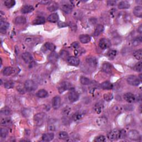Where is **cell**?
I'll return each mask as SVG.
<instances>
[{
    "mask_svg": "<svg viewBox=\"0 0 142 142\" xmlns=\"http://www.w3.org/2000/svg\"><path fill=\"white\" fill-rule=\"evenodd\" d=\"M58 19H59V16L58 15V14L56 13H52L47 18L48 21L52 23L57 22L58 21Z\"/></svg>",
    "mask_w": 142,
    "mask_h": 142,
    "instance_id": "cell-21",
    "label": "cell"
},
{
    "mask_svg": "<svg viewBox=\"0 0 142 142\" xmlns=\"http://www.w3.org/2000/svg\"><path fill=\"white\" fill-rule=\"evenodd\" d=\"M58 26L59 27H65L67 26V24H66V23L64 22L59 21L58 22Z\"/></svg>",
    "mask_w": 142,
    "mask_h": 142,
    "instance_id": "cell-51",
    "label": "cell"
},
{
    "mask_svg": "<svg viewBox=\"0 0 142 142\" xmlns=\"http://www.w3.org/2000/svg\"><path fill=\"white\" fill-rule=\"evenodd\" d=\"M45 18L43 17H37L34 19L33 21V25H39L44 24L45 23Z\"/></svg>",
    "mask_w": 142,
    "mask_h": 142,
    "instance_id": "cell-23",
    "label": "cell"
},
{
    "mask_svg": "<svg viewBox=\"0 0 142 142\" xmlns=\"http://www.w3.org/2000/svg\"><path fill=\"white\" fill-rule=\"evenodd\" d=\"M16 4V2L14 0H7L4 2V5L8 8H10L13 7Z\"/></svg>",
    "mask_w": 142,
    "mask_h": 142,
    "instance_id": "cell-34",
    "label": "cell"
},
{
    "mask_svg": "<svg viewBox=\"0 0 142 142\" xmlns=\"http://www.w3.org/2000/svg\"><path fill=\"white\" fill-rule=\"evenodd\" d=\"M127 83L129 85L132 86H138L140 84L141 81L139 79V78L134 75H132L127 78Z\"/></svg>",
    "mask_w": 142,
    "mask_h": 142,
    "instance_id": "cell-3",
    "label": "cell"
},
{
    "mask_svg": "<svg viewBox=\"0 0 142 142\" xmlns=\"http://www.w3.org/2000/svg\"><path fill=\"white\" fill-rule=\"evenodd\" d=\"M14 83L13 81H8L4 84L5 87L6 89H11L14 87Z\"/></svg>",
    "mask_w": 142,
    "mask_h": 142,
    "instance_id": "cell-43",
    "label": "cell"
},
{
    "mask_svg": "<svg viewBox=\"0 0 142 142\" xmlns=\"http://www.w3.org/2000/svg\"><path fill=\"white\" fill-rule=\"evenodd\" d=\"M14 23L16 25H24L26 23V18L24 16H18L14 19Z\"/></svg>",
    "mask_w": 142,
    "mask_h": 142,
    "instance_id": "cell-25",
    "label": "cell"
},
{
    "mask_svg": "<svg viewBox=\"0 0 142 142\" xmlns=\"http://www.w3.org/2000/svg\"><path fill=\"white\" fill-rule=\"evenodd\" d=\"M83 115H84L83 113H82V112H77L76 113H75L73 115V116H72V119H73V120L74 121H78L82 118V117H83Z\"/></svg>",
    "mask_w": 142,
    "mask_h": 142,
    "instance_id": "cell-33",
    "label": "cell"
},
{
    "mask_svg": "<svg viewBox=\"0 0 142 142\" xmlns=\"http://www.w3.org/2000/svg\"><path fill=\"white\" fill-rule=\"evenodd\" d=\"M79 39L81 43L85 44L90 42L91 37L88 34H81L79 36Z\"/></svg>",
    "mask_w": 142,
    "mask_h": 142,
    "instance_id": "cell-19",
    "label": "cell"
},
{
    "mask_svg": "<svg viewBox=\"0 0 142 142\" xmlns=\"http://www.w3.org/2000/svg\"><path fill=\"white\" fill-rule=\"evenodd\" d=\"M59 138L62 140H67L69 138L68 133L65 131H62L59 133Z\"/></svg>",
    "mask_w": 142,
    "mask_h": 142,
    "instance_id": "cell-36",
    "label": "cell"
},
{
    "mask_svg": "<svg viewBox=\"0 0 142 142\" xmlns=\"http://www.w3.org/2000/svg\"><path fill=\"white\" fill-rule=\"evenodd\" d=\"M48 59L49 61L51 63H56L58 60V55L56 52H52L51 53L48 55Z\"/></svg>",
    "mask_w": 142,
    "mask_h": 142,
    "instance_id": "cell-13",
    "label": "cell"
},
{
    "mask_svg": "<svg viewBox=\"0 0 142 142\" xmlns=\"http://www.w3.org/2000/svg\"><path fill=\"white\" fill-rule=\"evenodd\" d=\"M25 88L28 92H32L37 88L36 83L32 80H27L25 83Z\"/></svg>",
    "mask_w": 142,
    "mask_h": 142,
    "instance_id": "cell-5",
    "label": "cell"
},
{
    "mask_svg": "<svg viewBox=\"0 0 142 142\" xmlns=\"http://www.w3.org/2000/svg\"><path fill=\"white\" fill-rule=\"evenodd\" d=\"M44 47H45L46 50L52 52H53L55 50V49H56V46H55V45L53 44V43L51 42L46 43Z\"/></svg>",
    "mask_w": 142,
    "mask_h": 142,
    "instance_id": "cell-31",
    "label": "cell"
},
{
    "mask_svg": "<svg viewBox=\"0 0 142 142\" xmlns=\"http://www.w3.org/2000/svg\"><path fill=\"white\" fill-rule=\"evenodd\" d=\"M130 4L126 1H121L118 4V8L120 10H123V9H127L130 7Z\"/></svg>",
    "mask_w": 142,
    "mask_h": 142,
    "instance_id": "cell-22",
    "label": "cell"
},
{
    "mask_svg": "<svg viewBox=\"0 0 142 142\" xmlns=\"http://www.w3.org/2000/svg\"><path fill=\"white\" fill-rule=\"evenodd\" d=\"M10 24L8 22H6L5 21H2L1 20V22H0V31L2 33H5L6 32V31L9 27Z\"/></svg>",
    "mask_w": 142,
    "mask_h": 142,
    "instance_id": "cell-16",
    "label": "cell"
},
{
    "mask_svg": "<svg viewBox=\"0 0 142 142\" xmlns=\"http://www.w3.org/2000/svg\"><path fill=\"white\" fill-rule=\"evenodd\" d=\"M138 31L139 33L141 34L142 33V25H141L139 26V28L138 29Z\"/></svg>",
    "mask_w": 142,
    "mask_h": 142,
    "instance_id": "cell-55",
    "label": "cell"
},
{
    "mask_svg": "<svg viewBox=\"0 0 142 142\" xmlns=\"http://www.w3.org/2000/svg\"><path fill=\"white\" fill-rule=\"evenodd\" d=\"M37 96L40 98H43L47 96L48 92L45 89H40L37 93Z\"/></svg>",
    "mask_w": 142,
    "mask_h": 142,
    "instance_id": "cell-32",
    "label": "cell"
},
{
    "mask_svg": "<svg viewBox=\"0 0 142 142\" xmlns=\"http://www.w3.org/2000/svg\"><path fill=\"white\" fill-rule=\"evenodd\" d=\"M133 13L136 17H142V7L141 6H136L133 10Z\"/></svg>",
    "mask_w": 142,
    "mask_h": 142,
    "instance_id": "cell-26",
    "label": "cell"
},
{
    "mask_svg": "<svg viewBox=\"0 0 142 142\" xmlns=\"http://www.w3.org/2000/svg\"><path fill=\"white\" fill-rule=\"evenodd\" d=\"M61 104V99L59 96H56L53 98V102H52V106L54 109H58Z\"/></svg>",
    "mask_w": 142,
    "mask_h": 142,
    "instance_id": "cell-11",
    "label": "cell"
},
{
    "mask_svg": "<svg viewBox=\"0 0 142 142\" xmlns=\"http://www.w3.org/2000/svg\"><path fill=\"white\" fill-rule=\"evenodd\" d=\"M71 88L72 85L70 83L67 82H63L60 85L58 88V91L60 93H61L64 92L68 89H71Z\"/></svg>",
    "mask_w": 142,
    "mask_h": 142,
    "instance_id": "cell-7",
    "label": "cell"
},
{
    "mask_svg": "<svg viewBox=\"0 0 142 142\" xmlns=\"http://www.w3.org/2000/svg\"><path fill=\"white\" fill-rule=\"evenodd\" d=\"M104 98L107 101H110L112 99L113 95L111 94H106L104 95Z\"/></svg>",
    "mask_w": 142,
    "mask_h": 142,
    "instance_id": "cell-49",
    "label": "cell"
},
{
    "mask_svg": "<svg viewBox=\"0 0 142 142\" xmlns=\"http://www.w3.org/2000/svg\"><path fill=\"white\" fill-rule=\"evenodd\" d=\"M127 135L126 130L124 129H121L120 130V133H119V139L120 138H124Z\"/></svg>",
    "mask_w": 142,
    "mask_h": 142,
    "instance_id": "cell-50",
    "label": "cell"
},
{
    "mask_svg": "<svg viewBox=\"0 0 142 142\" xmlns=\"http://www.w3.org/2000/svg\"><path fill=\"white\" fill-rule=\"evenodd\" d=\"M134 69L138 72H141L142 70V63L141 62H139L134 66Z\"/></svg>",
    "mask_w": 142,
    "mask_h": 142,
    "instance_id": "cell-44",
    "label": "cell"
},
{
    "mask_svg": "<svg viewBox=\"0 0 142 142\" xmlns=\"http://www.w3.org/2000/svg\"><path fill=\"white\" fill-rule=\"evenodd\" d=\"M39 3L42 5H49L51 4V1H41L39 2Z\"/></svg>",
    "mask_w": 142,
    "mask_h": 142,
    "instance_id": "cell-52",
    "label": "cell"
},
{
    "mask_svg": "<svg viewBox=\"0 0 142 142\" xmlns=\"http://www.w3.org/2000/svg\"><path fill=\"white\" fill-rule=\"evenodd\" d=\"M108 56L109 57V58H113L115 57V56H116L117 55V51L115 50H110L108 52Z\"/></svg>",
    "mask_w": 142,
    "mask_h": 142,
    "instance_id": "cell-45",
    "label": "cell"
},
{
    "mask_svg": "<svg viewBox=\"0 0 142 142\" xmlns=\"http://www.w3.org/2000/svg\"><path fill=\"white\" fill-rule=\"evenodd\" d=\"M34 10V7L31 5H25L21 9V12L24 14L30 13Z\"/></svg>",
    "mask_w": 142,
    "mask_h": 142,
    "instance_id": "cell-20",
    "label": "cell"
},
{
    "mask_svg": "<svg viewBox=\"0 0 142 142\" xmlns=\"http://www.w3.org/2000/svg\"><path fill=\"white\" fill-rule=\"evenodd\" d=\"M11 124H12V121H11V118L8 117L3 118L1 121V124L2 126H9Z\"/></svg>",
    "mask_w": 142,
    "mask_h": 142,
    "instance_id": "cell-29",
    "label": "cell"
},
{
    "mask_svg": "<svg viewBox=\"0 0 142 142\" xmlns=\"http://www.w3.org/2000/svg\"><path fill=\"white\" fill-rule=\"evenodd\" d=\"M124 99L129 103H132L135 102V97L132 93H127L124 95Z\"/></svg>",
    "mask_w": 142,
    "mask_h": 142,
    "instance_id": "cell-10",
    "label": "cell"
},
{
    "mask_svg": "<svg viewBox=\"0 0 142 142\" xmlns=\"http://www.w3.org/2000/svg\"><path fill=\"white\" fill-rule=\"evenodd\" d=\"M79 93L76 91H71L68 95V99L71 103L76 102L79 99Z\"/></svg>",
    "mask_w": 142,
    "mask_h": 142,
    "instance_id": "cell-8",
    "label": "cell"
},
{
    "mask_svg": "<svg viewBox=\"0 0 142 142\" xmlns=\"http://www.w3.org/2000/svg\"><path fill=\"white\" fill-rule=\"evenodd\" d=\"M113 66L111 63L106 62L104 63L102 66V70L107 73H111L112 72Z\"/></svg>",
    "mask_w": 142,
    "mask_h": 142,
    "instance_id": "cell-15",
    "label": "cell"
},
{
    "mask_svg": "<svg viewBox=\"0 0 142 142\" xmlns=\"http://www.w3.org/2000/svg\"><path fill=\"white\" fill-rule=\"evenodd\" d=\"M98 45H99V47L101 49H102V50H106V49L108 48L110 46H111V42L110 41L109 39L103 38L99 40Z\"/></svg>",
    "mask_w": 142,
    "mask_h": 142,
    "instance_id": "cell-6",
    "label": "cell"
},
{
    "mask_svg": "<svg viewBox=\"0 0 142 142\" xmlns=\"http://www.w3.org/2000/svg\"><path fill=\"white\" fill-rule=\"evenodd\" d=\"M72 46H73V47L75 49H77L78 46H79V44H78V43H77V42H74V43H73V44L72 45Z\"/></svg>",
    "mask_w": 142,
    "mask_h": 142,
    "instance_id": "cell-54",
    "label": "cell"
},
{
    "mask_svg": "<svg viewBox=\"0 0 142 142\" xmlns=\"http://www.w3.org/2000/svg\"><path fill=\"white\" fill-rule=\"evenodd\" d=\"M54 137V134L53 133H47L42 135V139L43 141H50L53 140Z\"/></svg>",
    "mask_w": 142,
    "mask_h": 142,
    "instance_id": "cell-18",
    "label": "cell"
},
{
    "mask_svg": "<svg viewBox=\"0 0 142 142\" xmlns=\"http://www.w3.org/2000/svg\"><path fill=\"white\" fill-rule=\"evenodd\" d=\"M13 73V68L11 67H6L2 71V73L5 76H9Z\"/></svg>",
    "mask_w": 142,
    "mask_h": 142,
    "instance_id": "cell-24",
    "label": "cell"
},
{
    "mask_svg": "<svg viewBox=\"0 0 142 142\" xmlns=\"http://www.w3.org/2000/svg\"><path fill=\"white\" fill-rule=\"evenodd\" d=\"M11 113V111L8 108H4L1 110V114L3 115H8Z\"/></svg>",
    "mask_w": 142,
    "mask_h": 142,
    "instance_id": "cell-46",
    "label": "cell"
},
{
    "mask_svg": "<svg viewBox=\"0 0 142 142\" xmlns=\"http://www.w3.org/2000/svg\"><path fill=\"white\" fill-rule=\"evenodd\" d=\"M117 2L115 1H108V4L109 6H114V5L116 4Z\"/></svg>",
    "mask_w": 142,
    "mask_h": 142,
    "instance_id": "cell-53",
    "label": "cell"
},
{
    "mask_svg": "<svg viewBox=\"0 0 142 142\" xmlns=\"http://www.w3.org/2000/svg\"><path fill=\"white\" fill-rule=\"evenodd\" d=\"M133 55H134V57L136 59L138 60H140L142 57L141 49H139V50L136 51L134 53V54H133Z\"/></svg>",
    "mask_w": 142,
    "mask_h": 142,
    "instance_id": "cell-37",
    "label": "cell"
},
{
    "mask_svg": "<svg viewBox=\"0 0 142 142\" xmlns=\"http://www.w3.org/2000/svg\"><path fill=\"white\" fill-rule=\"evenodd\" d=\"M103 109V104L102 103H97L94 106V110L97 114H100Z\"/></svg>",
    "mask_w": 142,
    "mask_h": 142,
    "instance_id": "cell-30",
    "label": "cell"
},
{
    "mask_svg": "<svg viewBox=\"0 0 142 142\" xmlns=\"http://www.w3.org/2000/svg\"><path fill=\"white\" fill-rule=\"evenodd\" d=\"M8 130L7 129L5 128H3L1 129L0 130V135H1V137L2 138H6L8 135Z\"/></svg>",
    "mask_w": 142,
    "mask_h": 142,
    "instance_id": "cell-38",
    "label": "cell"
},
{
    "mask_svg": "<svg viewBox=\"0 0 142 142\" xmlns=\"http://www.w3.org/2000/svg\"><path fill=\"white\" fill-rule=\"evenodd\" d=\"M48 129L51 131H54L56 129V125H55V121H53L52 123L49 124L48 125Z\"/></svg>",
    "mask_w": 142,
    "mask_h": 142,
    "instance_id": "cell-48",
    "label": "cell"
},
{
    "mask_svg": "<svg viewBox=\"0 0 142 142\" xmlns=\"http://www.w3.org/2000/svg\"><path fill=\"white\" fill-rule=\"evenodd\" d=\"M51 5L50 6L48 7V10L51 11V12H53V11H56L58 8V6L57 3H53V4H50Z\"/></svg>",
    "mask_w": 142,
    "mask_h": 142,
    "instance_id": "cell-39",
    "label": "cell"
},
{
    "mask_svg": "<svg viewBox=\"0 0 142 142\" xmlns=\"http://www.w3.org/2000/svg\"><path fill=\"white\" fill-rule=\"evenodd\" d=\"M67 60L69 65L73 66H77L79 65L80 63L79 59L78 57L74 56L69 57Z\"/></svg>",
    "mask_w": 142,
    "mask_h": 142,
    "instance_id": "cell-9",
    "label": "cell"
},
{
    "mask_svg": "<svg viewBox=\"0 0 142 142\" xmlns=\"http://www.w3.org/2000/svg\"><path fill=\"white\" fill-rule=\"evenodd\" d=\"M141 41H142V39H141V37L140 36L137 37V38H136L135 39L133 40L132 44L134 46H137L140 44L141 43Z\"/></svg>",
    "mask_w": 142,
    "mask_h": 142,
    "instance_id": "cell-42",
    "label": "cell"
},
{
    "mask_svg": "<svg viewBox=\"0 0 142 142\" xmlns=\"http://www.w3.org/2000/svg\"><path fill=\"white\" fill-rule=\"evenodd\" d=\"M101 87L103 89H112L113 87V86L112 84L108 82V81H106V82H104L102 83H101L100 85Z\"/></svg>",
    "mask_w": 142,
    "mask_h": 142,
    "instance_id": "cell-27",
    "label": "cell"
},
{
    "mask_svg": "<svg viewBox=\"0 0 142 142\" xmlns=\"http://www.w3.org/2000/svg\"><path fill=\"white\" fill-rule=\"evenodd\" d=\"M46 117V114L44 113H39L36 114L33 117L34 123L37 126H41L43 125Z\"/></svg>",
    "mask_w": 142,
    "mask_h": 142,
    "instance_id": "cell-1",
    "label": "cell"
},
{
    "mask_svg": "<svg viewBox=\"0 0 142 142\" xmlns=\"http://www.w3.org/2000/svg\"><path fill=\"white\" fill-rule=\"evenodd\" d=\"M119 133L120 130L117 129H114L111 130V132L108 133L107 135V138H108L109 140L114 141L117 140L118 139H119Z\"/></svg>",
    "mask_w": 142,
    "mask_h": 142,
    "instance_id": "cell-2",
    "label": "cell"
},
{
    "mask_svg": "<svg viewBox=\"0 0 142 142\" xmlns=\"http://www.w3.org/2000/svg\"><path fill=\"white\" fill-rule=\"evenodd\" d=\"M22 57L26 63H31L33 61V57L29 52H25L22 54Z\"/></svg>",
    "mask_w": 142,
    "mask_h": 142,
    "instance_id": "cell-12",
    "label": "cell"
},
{
    "mask_svg": "<svg viewBox=\"0 0 142 142\" xmlns=\"http://www.w3.org/2000/svg\"><path fill=\"white\" fill-rule=\"evenodd\" d=\"M86 62L88 64L92 67H96L97 65V60L94 57H88L86 58Z\"/></svg>",
    "mask_w": 142,
    "mask_h": 142,
    "instance_id": "cell-17",
    "label": "cell"
},
{
    "mask_svg": "<svg viewBox=\"0 0 142 142\" xmlns=\"http://www.w3.org/2000/svg\"><path fill=\"white\" fill-rule=\"evenodd\" d=\"M127 137L130 140L136 141L140 139V135L138 130H131L127 133Z\"/></svg>",
    "mask_w": 142,
    "mask_h": 142,
    "instance_id": "cell-4",
    "label": "cell"
},
{
    "mask_svg": "<svg viewBox=\"0 0 142 142\" xmlns=\"http://www.w3.org/2000/svg\"><path fill=\"white\" fill-rule=\"evenodd\" d=\"M103 31H104V26L102 25H98L95 29L94 35L95 36H99L101 33L103 32Z\"/></svg>",
    "mask_w": 142,
    "mask_h": 142,
    "instance_id": "cell-28",
    "label": "cell"
},
{
    "mask_svg": "<svg viewBox=\"0 0 142 142\" xmlns=\"http://www.w3.org/2000/svg\"><path fill=\"white\" fill-rule=\"evenodd\" d=\"M60 56L63 59L67 60L68 58L69 57V53L68 52L65 50H62L60 52Z\"/></svg>",
    "mask_w": 142,
    "mask_h": 142,
    "instance_id": "cell-40",
    "label": "cell"
},
{
    "mask_svg": "<svg viewBox=\"0 0 142 142\" xmlns=\"http://www.w3.org/2000/svg\"><path fill=\"white\" fill-rule=\"evenodd\" d=\"M107 119L105 117H103L97 119V123L99 126H102L103 124H105L107 123Z\"/></svg>",
    "mask_w": 142,
    "mask_h": 142,
    "instance_id": "cell-41",
    "label": "cell"
},
{
    "mask_svg": "<svg viewBox=\"0 0 142 142\" xmlns=\"http://www.w3.org/2000/svg\"><path fill=\"white\" fill-rule=\"evenodd\" d=\"M106 141V138L103 135H99L98 137H97L95 138L94 141H98V142H103Z\"/></svg>",
    "mask_w": 142,
    "mask_h": 142,
    "instance_id": "cell-47",
    "label": "cell"
},
{
    "mask_svg": "<svg viewBox=\"0 0 142 142\" xmlns=\"http://www.w3.org/2000/svg\"><path fill=\"white\" fill-rule=\"evenodd\" d=\"M80 81L83 85H89L91 83V80L89 78L83 76L80 78Z\"/></svg>",
    "mask_w": 142,
    "mask_h": 142,
    "instance_id": "cell-35",
    "label": "cell"
},
{
    "mask_svg": "<svg viewBox=\"0 0 142 142\" xmlns=\"http://www.w3.org/2000/svg\"><path fill=\"white\" fill-rule=\"evenodd\" d=\"M73 6L68 2H65V4L62 5V10L64 11L66 13H69L71 12Z\"/></svg>",
    "mask_w": 142,
    "mask_h": 142,
    "instance_id": "cell-14",
    "label": "cell"
}]
</instances>
